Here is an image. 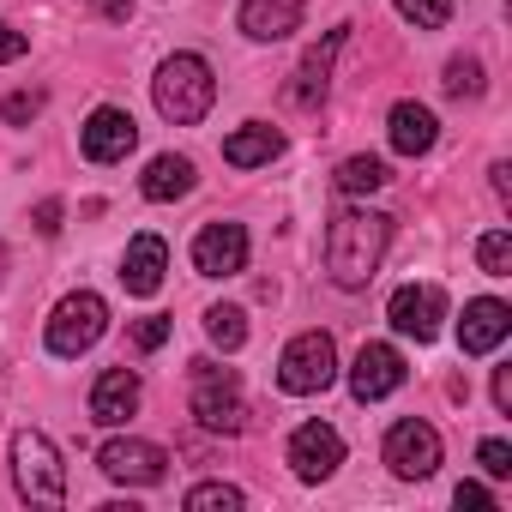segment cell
Segmentation results:
<instances>
[{
    "instance_id": "1",
    "label": "cell",
    "mask_w": 512,
    "mask_h": 512,
    "mask_svg": "<svg viewBox=\"0 0 512 512\" xmlns=\"http://www.w3.org/2000/svg\"><path fill=\"white\" fill-rule=\"evenodd\" d=\"M392 247V217L386 211H368V205H350L326 223V272L338 290H368L380 260Z\"/></svg>"
},
{
    "instance_id": "2",
    "label": "cell",
    "mask_w": 512,
    "mask_h": 512,
    "mask_svg": "<svg viewBox=\"0 0 512 512\" xmlns=\"http://www.w3.org/2000/svg\"><path fill=\"white\" fill-rule=\"evenodd\" d=\"M151 97H157V115L169 127H199L217 103V79H211V61L205 55H169L151 79Z\"/></svg>"
},
{
    "instance_id": "3",
    "label": "cell",
    "mask_w": 512,
    "mask_h": 512,
    "mask_svg": "<svg viewBox=\"0 0 512 512\" xmlns=\"http://www.w3.org/2000/svg\"><path fill=\"white\" fill-rule=\"evenodd\" d=\"M13 482H19V500L31 506H67V464L43 428L13 434Z\"/></svg>"
},
{
    "instance_id": "4",
    "label": "cell",
    "mask_w": 512,
    "mask_h": 512,
    "mask_svg": "<svg viewBox=\"0 0 512 512\" xmlns=\"http://www.w3.org/2000/svg\"><path fill=\"white\" fill-rule=\"evenodd\" d=\"M103 332H109V302H103L97 290H73V296H61L55 314H49V350L67 356V362L85 356Z\"/></svg>"
},
{
    "instance_id": "5",
    "label": "cell",
    "mask_w": 512,
    "mask_h": 512,
    "mask_svg": "<svg viewBox=\"0 0 512 512\" xmlns=\"http://www.w3.org/2000/svg\"><path fill=\"white\" fill-rule=\"evenodd\" d=\"M332 380H338V344H332L326 332H302V338L284 344V356H278V386H284L290 398H314V392H326Z\"/></svg>"
},
{
    "instance_id": "6",
    "label": "cell",
    "mask_w": 512,
    "mask_h": 512,
    "mask_svg": "<svg viewBox=\"0 0 512 512\" xmlns=\"http://www.w3.org/2000/svg\"><path fill=\"white\" fill-rule=\"evenodd\" d=\"M193 416H199V428H211V434H241V428H247V404H241L235 368L193 362Z\"/></svg>"
},
{
    "instance_id": "7",
    "label": "cell",
    "mask_w": 512,
    "mask_h": 512,
    "mask_svg": "<svg viewBox=\"0 0 512 512\" xmlns=\"http://www.w3.org/2000/svg\"><path fill=\"white\" fill-rule=\"evenodd\" d=\"M380 452H386V464H392L398 482H428V476L440 470V434H434V422H422V416L392 422Z\"/></svg>"
},
{
    "instance_id": "8",
    "label": "cell",
    "mask_w": 512,
    "mask_h": 512,
    "mask_svg": "<svg viewBox=\"0 0 512 512\" xmlns=\"http://www.w3.org/2000/svg\"><path fill=\"white\" fill-rule=\"evenodd\" d=\"M97 470L121 488H157L169 476V452L157 440H139V434H115L103 452H97Z\"/></svg>"
},
{
    "instance_id": "9",
    "label": "cell",
    "mask_w": 512,
    "mask_h": 512,
    "mask_svg": "<svg viewBox=\"0 0 512 512\" xmlns=\"http://www.w3.org/2000/svg\"><path fill=\"white\" fill-rule=\"evenodd\" d=\"M386 320H392L398 338L434 344V338H440V320H446V290H440V284H404V290H392Z\"/></svg>"
},
{
    "instance_id": "10",
    "label": "cell",
    "mask_w": 512,
    "mask_h": 512,
    "mask_svg": "<svg viewBox=\"0 0 512 512\" xmlns=\"http://www.w3.org/2000/svg\"><path fill=\"white\" fill-rule=\"evenodd\" d=\"M338 464H344V434L332 422H302L290 434V470L302 482H326V476H338Z\"/></svg>"
},
{
    "instance_id": "11",
    "label": "cell",
    "mask_w": 512,
    "mask_h": 512,
    "mask_svg": "<svg viewBox=\"0 0 512 512\" xmlns=\"http://www.w3.org/2000/svg\"><path fill=\"white\" fill-rule=\"evenodd\" d=\"M193 272L199 278H235V272H247V229L241 223H205L193 235Z\"/></svg>"
},
{
    "instance_id": "12",
    "label": "cell",
    "mask_w": 512,
    "mask_h": 512,
    "mask_svg": "<svg viewBox=\"0 0 512 512\" xmlns=\"http://www.w3.org/2000/svg\"><path fill=\"white\" fill-rule=\"evenodd\" d=\"M79 145H85L91 163H127V151L139 145V121H133L127 109L103 103V109H91V121L79 127Z\"/></svg>"
},
{
    "instance_id": "13",
    "label": "cell",
    "mask_w": 512,
    "mask_h": 512,
    "mask_svg": "<svg viewBox=\"0 0 512 512\" xmlns=\"http://www.w3.org/2000/svg\"><path fill=\"white\" fill-rule=\"evenodd\" d=\"M404 356L392 350V344H362V356H356V368H350V392H356V404H380V398H392L398 386H404Z\"/></svg>"
},
{
    "instance_id": "14",
    "label": "cell",
    "mask_w": 512,
    "mask_h": 512,
    "mask_svg": "<svg viewBox=\"0 0 512 512\" xmlns=\"http://www.w3.org/2000/svg\"><path fill=\"white\" fill-rule=\"evenodd\" d=\"M139 398H145L139 374H133V368H109V374H97V386H91V422H97V428H127V422L139 416Z\"/></svg>"
},
{
    "instance_id": "15",
    "label": "cell",
    "mask_w": 512,
    "mask_h": 512,
    "mask_svg": "<svg viewBox=\"0 0 512 512\" xmlns=\"http://www.w3.org/2000/svg\"><path fill=\"white\" fill-rule=\"evenodd\" d=\"M506 332H512V308H506V302H494V296L464 302V320H458V350H464V356H488V350H500Z\"/></svg>"
},
{
    "instance_id": "16",
    "label": "cell",
    "mask_w": 512,
    "mask_h": 512,
    "mask_svg": "<svg viewBox=\"0 0 512 512\" xmlns=\"http://www.w3.org/2000/svg\"><path fill=\"white\" fill-rule=\"evenodd\" d=\"M235 25L253 43H284V37L302 31V0H241Z\"/></svg>"
},
{
    "instance_id": "17",
    "label": "cell",
    "mask_w": 512,
    "mask_h": 512,
    "mask_svg": "<svg viewBox=\"0 0 512 512\" xmlns=\"http://www.w3.org/2000/svg\"><path fill=\"white\" fill-rule=\"evenodd\" d=\"M163 272H169V247H163V235H133V241H127V260H121L127 296H157V290H163Z\"/></svg>"
},
{
    "instance_id": "18",
    "label": "cell",
    "mask_w": 512,
    "mask_h": 512,
    "mask_svg": "<svg viewBox=\"0 0 512 512\" xmlns=\"http://www.w3.org/2000/svg\"><path fill=\"white\" fill-rule=\"evenodd\" d=\"M386 139H392V151L398 157H422V151H434V139H440V121H434V109L428 103H392V115H386Z\"/></svg>"
},
{
    "instance_id": "19",
    "label": "cell",
    "mask_w": 512,
    "mask_h": 512,
    "mask_svg": "<svg viewBox=\"0 0 512 512\" xmlns=\"http://www.w3.org/2000/svg\"><path fill=\"white\" fill-rule=\"evenodd\" d=\"M193 163L187 157H175V151H163V157H151L145 163V175H139V193L151 199V205H175V199H187L193 193Z\"/></svg>"
},
{
    "instance_id": "20",
    "label": "cell",
    "mask_w": 512,
    "mask_h": 512,
    "mask_svg": "<svg viewBox=\"0 0 512 512\" xmlns=\"http://www.w3.org/2000/svg\"><path fill=\"white\" fill-rule=\"evenodd\" d=\"M338 49H344V31H332V37H326V43H320L302 67H296V85H290V103H296V109H320V103H326V85H332V55H338Z\"/></svg>"
},
{
    "instance_id": "21",
    "label": "cell",
    "mask_w": 512,
    "mask_h": 512,
    "mask_svg": "<svg viewBox=\"0 0 512 512\" xmlns=\"http://www.w3.org/2000/svg\"><path fill=\"white\" fill-rule=\"evenodd\" d=\"M278 151H284V133L266 127V121H247V127H235V133L223 139V163H235V169H260V163H272Z\"/></svg>"
},
{
    "instance_id": "22",
    "label": "cell",
    "mask_w": 512,
    "mask_h": 512,
    "mask_svg": "<svg viewBox=\"0 0 512 512\" xmlns=\"http://www.w3.org/2000/svg\"><path fill=\"white\" fill-rule=\"evenodd\" d=\"M332 181H338V193H344V199H362V193H380V187L392 181V169H386L380 157L356 151V157H344V163H338V175H332Z\"/></svg>"
},
{
    "instance_id": "23",
    "label": "cell",
    "mask_w": 512,
    "mask_h": 512,
    "mask_svg": "<svg viewBox=\"0 0 512 512\" xmlns=\"http://www.w3.org/2000/svg\"><path fill=\"white\" fill-rule=\"evenodd\" d=\"M205 338H211L217 350H229V356H235V350L247 344V314H241V308H223V302H217V308H205Z\"/></svg>"
},
{
    "instance_id": "24",
    "label": "cell",
    "mask_w": 512,
    "mask_h": 512,
    "mask_svg": "<svg viewBox=\"0 0 512 512\" xmlns=\"http://www.w3.org/2000/svg\"><path fill=\"white\" fill-rule=\"evenodd\" d=\"M187 512H241L247 506V494L241 488H229V482H199V488H187V500H181Z\"/></svg>"
},
{
    "instance_id": "25",
    "label": "cell",
    "mask_w": 512,
    "mask_h": 512,
    "mask_svg": "<svg viewBox=\"0 0 512 512\" xmlns=\"http://www.w3.org/2000/svg\"><path fill=\"white\" fill-rule=\"evenodd\" d=\"M476 266H482L488 278H512V235H506V229H488V235L476 241Z\"/></svg>"
},
{
    "instance_id": "26",
    "label": "cell",
    "mask_w": 512,
    "mask_h": 512,
    "mask_svg": "<svg viewBox=\"0 0 512 512\" xmlns=\"http://www.w3.org/2000/svg\"><path fill=\"white\" fill-rule=\"evenodd\" d=\"M392 7H398V19L416 25V31H440V25L452 19V0H392Z\"/></svg>"
},
{
    "instance_id": "27",
    "label": "cell",
    "mask_w": 512,
    "mask_h": 512,
    "mask_svg": "<svg viewBox=\"0 0 512 512\" xmlns=\"http://www.w3.org/2000/svg\"><path fill=\"white\" fill-rule=\"evenodd\" d=\"M446 91H452V97H482V61L452 55V61H446Z\"/></svg>"
},
{
    "instance_id": "28",
    "label": "cell",
    "mask_w": 512,
    "mask_h": 512,
    "mask_svg": "<svg viewBox=\"0 0 512 512\" xmlns=\"http://www.w3.org/2000/svg\"><path fill=\"white\" fill-rule=\"evenodd\" d=\"M169 332H175L169 314H145V320H133V344H139V350H163Z\"/></svg>"
},
{
    "instance_id": "29",
    "label": "cell",
    "mask_w": 512,
    "mask_h": 512,
    "mask_svg": "<svg viewBox=\"0 0 512 512\" xmlns=\"http://www.w3.org/2000/svg\"><path fill=\"white\" fill-rule=\"evenodd\" d=\"M476 464H482L494 482H506V476H512V446H506V440H482V446H476Z\"/></svg>"
},
{
    "instance_id": "30",
    "label": "cell",
    "mask_w": 512,
    "mask_h": 512,
    "mask_svg": "<svg viewBox=\"0 0 512 512\" xmlns=\"http://www.w3.org/2000/svg\"><path fill=\"white\" fill-rule=\"evenodd\" d=\"M37 109H43V97H37V91H13L7 103H0V115H7L13 127H25V121H31Z\"/></svg>"
},
{
    "instance_id": "31",
    "label": "cell",
    "mask_w": 512,
    "mask_h": 512,
    "mask_svg": "<svg viewBox=\"0 0 512 512\" xmlns=\"http://www.w3.org/2000/svg\"><path fill=\"white\" fill-rule=\"evenodd\" d=\"M25 49H31V37H25V31H13L7 19H0V67H7V61H25Z\"/></svg>"
},
{
    "instance_id": "32",
    "label": "cell",
    "mask_w": 512,
    "mask_h": 512,
    "mask_svg": "<svg viewBox=\"0 0 512 512\" xmlns=\"http://www.w3.org/2000/svg\"><path fill=\"white\" fill-rule=\"evenodd\" d=\"M494 410L512 416V368H494Z\"/></svg>"
},
{
    "instance_id": "33",
    "label": "cell",
    "mask_w": 512,
    "mask_h": 512,
    "mask_svg": "<svg viewBox=\"0 0 512 512\" xmlns=\"http://www.w3.org/2000/svg\"><path fill=\"white\" fill-rule=\"evenodd\" d=\"M452 500H458V506H494V494H488L482 482H458V488H452Z\"/></svg>"
},
{
    "instance_id": "34",
    "label": "cell",
    "mask_w": 512,
    "mask_h": 512,
    "mask_svg": "<svg viewBox=\"0 0 512 512\" xmlns=\"http://www.w3.org/2000/svg\"><path fill=\"white\" fill-rule=\"evenodd\" d=\"M37 229H43V235L61 229V199H43V205H37Z\"/></svg>"
},
{
    "instance_id": "35",
    "label": "cell",
    "mask_w": 512,
    "mask_h": 512,
    "mask_svg": "<svg viewBox=\"0 0 512 512\" xmlns=\"http://www.w3.org/2000/svg\"><path fill=\"white\" fill-rule=\"evenodd\" d=\"M488 175H494V193H500V199H512V181H506V175H512V169H506V163H494V169H488Z\"/></svg>"
},
{
    "instance_id": "36",
    "label": "cell",
    "mask_w": 512,
    "mask_h": 512,
    "mask_svg": "<svg viewBox=\"0 0 512 512\" xmlns=\"http://www.w3.org/2000/svg\"><path fill=\"white\" fill-rule=\"evenodd\" d=\"M97 7H103V19H127V13H133V0H97Z\"/></svg>"
}]
</instances>
